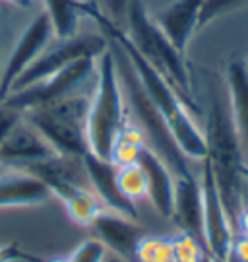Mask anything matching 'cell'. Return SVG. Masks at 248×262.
Listing matches in <instances>:
<instances>
[{"label": "cell", "mask_w": 248, "mask_h": 262, "mask_svg": "<svg viewBox=\"0 0 248 262\" xmlns=\"http://www.w3.org/2000/svg\"><path fill=\"white\" fill-rule=\"evenodd\" d=\"M83 16L95 19L99 24V28L103 29V33H109L112 43L126 55L140 85L144 88V92L151 99V103L155 105V109L165 119L167 126L173 134L178 150L184 154V158L190 159V161L206 159L208 146H206L204 130L196 122L192 111L183 101V97L173 88V84L140 55L134 49V45L130 43L128 35L120 28H117V24L112 19L101 14V10L97 8L93 2H83Z\"/></svg>", "instance_id": "6da1fadb"}, {"label": "cell", "mask_w": 248, "mask_h": 262, "mask_svg": "<svg viewBox=\"0 0 248 262\" xmlns=\"http://www.w3.org/2000/svg\"><path fill=\"white\" fill-rule=\"evenodd\" d=\"M206 146L213 171V177L219 188L223 206L227 210L233 229L237 227V217L246 194L248 185V161L239 140V134L235 130L233 117H231L227 90L213 88L210 92V105L206 111Z\"/></svg>", "instance_id": "7a4b0ae2"}, {"label": "cell", "mask_w": 248, "mask_h": 262, "mask_svg": "<svg viewBox=\"0 0 248 262\" xmlns=\"http://www.w3.org/2000/svg\"><path fill=\"white\" fill-rule=\"evenodd\" d=\"M128 119V109L117 72V62L110 45L97 58L95 84L85 119L87 151L99 159H109L112 144L122 124Z\"/></svg>", "instance_id": "3957f363"}, {"label": "cell", "mask_w": 248, "mask_h": 262, "mask_svg": "<svg viewBox=\"0 0 248 262\" xmlns=\"http://www.w3.org/2000/svg\"><path fill=\"white\" fill-rule=\"evenodd\" d=\"M109 45L112 49L115 62H117V72H119V80L122 85L128 117L138 124L140 130L144 132L146 146L165 161L175 177L194 175L192 167H190V159L184 158V154L178 150L165 119L161 117V113L157 111L155 105L151 103V99L144 92V88L140 85L126 55L115 43H109Z\"/></svg>", "instance_id": "277c9868"}, {"label": "cell", "mask_w": 248, "mask_h": 262, "mask_svg": "<svg viewBox=\"0 0 248 262\" xmlns=\"http://www.w3.org/2000/svg\"><path fill=\"white\" fill-rule=\"evenodd\" d=\"M124 18L128 19L126 35L134 49L173 84V88L178 92V95L183 97V101L190 111H198V105L194 101L192 78H190V70L186 66L184 55H181L173 47V43L159 29L155 19L147 16L144 2L130 0Z\"/></svg>", "instance_id": "5b68a950"}, {"label": "cell", "mask_w": 248, "mask_h": 262, "mask_svg": "<svg viewBox=\"0 0 248 262\" xmlns=\"http://www.w3.org/2000/svg\"><path fill=\"white\" fill-rule=\"evenodd\" d=\"M92 94L93 88L89 92L82 88L80 92L68 95L60 101L29 109L24 113V119L39 130V134L51 144V148L58 156L83 158L87 154L85 119Z\"/></svg>", "instance_id": "8992f818"}, {"label": "cell", "mask_w": 248, "mask_h": 262, "mask_svg": "<svg viewBox=\"0 0 248 262\" xmlns=\"http://www.w3.org/2000/svg\"><path fill=\"white\" fill-rule=\"evenodd\" d=\"M97 58L95 56L80 58V60L72 62L70 66H66L64 70H60V72L53 74L51 78L43 80V82L29 85V88L21 90V92H16V94H10L2 101L21 113L60 101L68 95L80 92L82 88H85L87 82H92L95 78Z\"/></svg>", "instance_id": "52a82bcc"}, {"label": "cell", "mask_w": 248, "mask_h": 262, "mask_svg": "<svg viewBox=\"0 0 248 262\" xmlns=\"http://www.w3.org/2000/svg\"><path fill=\"white\" fill-rule=\"evenodd\" d=\"M109 47V43L101 35H76L66 41H58V45L53 49H45L35 60L16 78V82L10 88V94L21 92L29 85H35L43 82L53 74L64 70L72 62L85 58V56H101ZM6 95V97H8Z\"/></svg>", "instance_id": "ba28073f"}, {"label": "cell", "mask_w": 248, "mask_h": 262, "mask_svg": "<svg viewBox=\"0 0 248 262\" xmlns=\"http://www.w3.org/2000/svg\"><path fill=\"white\" fill-rule=\"evenodd\" d=\"M200 187H202V220H204V245L215 262H231V251L235 241V229L231 225L227 210L223 206L219 188L213 177L212 165L202 159Z\"/></svg>", "instance_id": "9c48e42d"}, {"label": "cell", "mask_w": 248, "mask_h": 262, "mask_svg": "<svg viewBox=\"0 0 248 262\" xmlns=\"http://www.w3.org/2000/svg\"><path fill=\"white\" fill-rule=\"evenodd\" d=\"M53 37H55V31H53V26L47 18V14L45 12L35 14L28 24V28L21 31V35L18 37L16 45L12 47L8 58L4 62L2 74H0V101L8 95L16 78L49 47Z\"/></svg>", "instance_id": "30bf717a"}, {"label": "cell", "mask_w": 248, "mask_h": 262, "mask_svg": "<svg viewBox=\"0 0 248 262\" xmlns=\"http://www.w3.org/2000/svg\"><path fill=\"white\" fill-rule=\"evenodd\" d=\"M55 156L58 154L26 119L12 128L0 146V165L8 169H28Z\"/></svg>", "instance_id": "8fae6325"}, {"label": "cell", "mask_w": 248, "mask_h": 262, "mask_svg": "<svg viewBox=\"0 0 248 262\" xmlns=\"http://www.w3.org/2000/svg\"><path fill=\"white\" fill-rule=\"evenodd\" d=\"M33 173L45 183L51 194L64 200L76 188H92L87 181V173L83 167V158H70V156H55L24 169Z\"/></svg>", "instance_id": "7c38bea8"}, {"label": "cell", "mask_w": 248, "mask_h": 262, "mask_svg": "<svg viewBox=\"0 0 248 262\" xmlns=\"http://www.w3.org/2000/svg\"><path fill=\"white\" fill-rule=\"evenodd\" d=\"M97 239L120 260H134V249L144 237V231L136 220L110 210H103L92 224Z\"/></svg>", "instance_id": "4fadbf2b"}, {"label": "cell", "mask_w": 248, "mask_h": 262, "mask_svg": "<svg viewBox=\"0 0 248 262\" xmlns=\"http://www.w3.org/2000/svg\"><path fill=\"white\" fill-rule=\"evenodd\" d=\"M83 167L87 173L89 187L99 196L103 206L110 212H117V214H122L138 222L136 206L120 194L119 187H117V167L109 159H99L87 151L83 156Z\"/></svg>", "instance_id": "5bb4252c"}, {"label": "cell", "mask_w": 248, "mask_h": 262, "mask_svg": "<svg viewBox=\"0 0 248 262\" xmlns=\"http://www.w3.org/2000/svg\"><path fill=\"white\" fill-rule=\"evenodd\" d=\"M138 163L147 179V200L157 214L165 220H173L175 208V175L163 159L149 148H144Z\"/></svg>", "instance_id": "9a60e30c"}, {"label": "cell", "mask_w": 248, "mask_h": 262, "mask_svg": "<svg viewBox=\"0 0 248 262\" xmlns=\"http://www.w3.org/2000/svg\"><path fill=\"white\" fill-rule=\"evenodd\" d=\"M53 196L45 183L24 169H8L0 175V210L45 204Z\"/></svg>", "instance_id": "2e32d148"}, {"label": "cell", "mask_w": 248, "mask_h": 262, "mask_svg": "<svg viewBox=\"0 0 248 262\" xmlns=\"http://www.w3.org/2000/svg\"><path fill=\"white\" fill-rule=\"evenodd\" d=\"M204 2L206 0H175L155 18L159 29L165 33L181 55H184L194 31L198 29Z\"/></svg>", "instance_id": "e0dca14e"}, {"label": "cell", "mask_w": 248, "mask_h": 262, "mask_svg": "<svg viewBox=\"0 0 248 262\" xmlns=\"http://www.w3.org/2000/svg\"><path fill=\"white\" fill-rule=\"evenodd\" d=\"M175 208L173 220L181 227V231L198 237L204 241V220H202V187L200 177L186 175L175 177Z\"/></svg>", "instance_id": "ac0fdd59"}, {"label": "cell", "mask_w": 248, "mask_h": 262, "mask_svg": "<svg viewBox=\"0 0 248 262\" xmlns=\"http://www.w3.org/2000/svg\"><path fill=\"white\" fill-rule=\"evenodd\" d=\"M225 90L233 124L248 161V64L244 60L229 62L225 72Z\"/></svg>", "instance_id": "d6986e66"}, {"label": "cell", "mask_w": 248, "mask_h": 262, "mask_svg": "<svg viewBox=\"0 0 248 262\" xmlns=\"http://www.w3.org/2000/svg\"><path fill=\"white\" fill-rule=\"evenodd\" d=\"M43 6L58 41L78 35L80 18L83 16V0H43Z\"/></svg>", "instance_id": "ffe728a7"}, {"label": "cell", "mask_w": 248, "mask_h": 262, "mask_svg": "<svg viewBox=\"0 0 248 262\" xmlns=\"http://www.w3.org/2000/svg\"><path fill=\"white\" fill-rule=\"evenodd\" d=\"M146 148V138L144 132L140 130V126L132 119H126L119 130L112 150H110L109 161L115 167H122V165H130V163H138L142 151Z\"/></svg>", "instance_id": "44dd1931"}, {"label": "cell", "mask_w": 248, "mask_h": 262, "mask_svg": "<svg viewBox=\"0 0 248 262\" xmlns=\"http://www.w3.org/2000/svg\"><path fill=\"white\" fill-rule=\"evenodd\" d=\"M62 204L66 208L68 217L74 224L83 225V227H92L95 217L101 214L103 210H107L92 188H76L62 200Z\"/></svg>", "instance_id": "7402d4cb"}, {"label": "cell", "mask_w": 248, "mask_h": 262, "mask_svg": "<svg viewBox=\"0 0 248 262\" xmlns=\"http://www.w3.org/2000/svg\"><path fill=\"white\" fill-rule=\"evenodd\" d=\"M117 187L128 202L136 204L147 198V179L140 163H130L117 167Z\"/></svg>", "instance_id": "603a6c76"}, {"label": "cell", "mask_w": 248, "mask_h": 262, "mask_svg": "<svg viewBox=\"0 0 248 262\" xmlns=\"http://www.w3.org/2000/svg\"><path fill=\"white\" fill-rule=\"evenodd\" d=\"M136 262H175L173 239L163 235H144L134 249Z\"/></svg>", "instance_id": "cb8c5ba5"}, {"label": "cell", "mask_w": 248, "mask_h": 262, "mask_svg": "<svg viewBox=\"0 0 248 262\" xmlns=\"http://www.w3.org/2000/svg\"><path fill=\"white\" fill-rule=\"evenodd\" d=\"M171 239H173L175 262H206L210 258L206 245L198 237L178 229V233L173 235Z\"/></svg>", "instance_id": "d4e9b609"}, {"label": "cell", "mask_w": 248, "mask_h": 262, "mask_svg": "<svg viewBox=\"0 0 248 262\" xmlns=\"http://www.w3.org/2000/svg\"><path fill=\"white\" fill-rule=\"evenodd\" d=\"M107 253H109V249H107L97 237H92V239H83L82 243H78V247L68 254V260L70 262H107Z\"/></svg>", "instance_id": "484cf974"}, {"label": "cell", "mask_w": 248, "mask_h": 262, "mask_svg": "<svg viewBox=\"0 0 248 262\" xmlns=\"http://www.w3.org/2000/svg\"><path fill=\"white\" fill-rule=\"evenodd\" d=\"M248 0H206L204 2L202 14H200V21H198V29L206 28L208 24H212L215 18H219L227 12H233L237 8L246 6Z\"/></svg>", "instance_id": "4316f807"}, {"label": "cell", "mask_w": 248, "mask_h": 262, "mask_svg": "<svg viewBox=\"0 0 248 262\" xmlns=\"http://www.w3.org/2000/svg\"><path fill=\"white\" fill-rule=\"evenodd\" d=\"M21 119H24V113L6 105L4 101H0V146Z\"/></svg>", "instance_id": "83f0119b"}, {"label": "cell", "mask_w": 248, "mask_h": 262, "mask_svg": "<svg viewBox=\"0 0 248 262\" xmlns=\"http://www.w3.org/2000/svg\"><path fill=\"white\" fill-rule=\"evenodd\" d=\"M18 260H28V262H37L35 258H31L29 254H26L18 245H0V262H18Z\"/></svg>", "instance_id": "f1b7e54d"}, {"label": "cell", "mask_w": 248, "mask_h": 262, "mask_svg": "<svg viewBox=\"0 0 248 262\" xmlns=\"http://www.w3.org/2000/svg\"><path fill=\"white\" fill-rule=\"evenodd\" d=\"M231 262H248V237L235 235L233 251H231Z\"/></svg>", "instance_id": "f546056e"}, {"label": "cell", "mask_w": 248, "mask_h": 262, "mask_svg": "<svg viewBox=\"0 0 248 262\" xmlns=\"http://www.w3.org/2000/svg\"><path fill=\"white\" fill-rule=\"evenodd\" d=\"M128 2L130 0H105L107 10H109V14L112 16V21H115L117 18H124V16H126Z\"/></svg>", "instance_id": "4dcf8cb0"}, {"label": "cell", "mask_w": 248, "mask_h": 262, "mask_svg": "<svg viewBox=\"0 0 248 262\" xmlns=\"http://www.w3.org/2000/svg\"><path fill=\"white\" fill-rule=\"evenodd\" d=\"M235 235H244L248 237V202L242 204L237 217V227H235Z\"/></svg>", "instance_id": "1f68e13d"}, {"label": "cell", "mask_w": 248, "mask_h": 262, "mask_svg": "<svg viewBox=\"0 0 248 262\" xmlns=\"http://www.w3.org/2000/svg\"><path fill=\"white\" fill-rule=\"evenodd\" d=\"M45 262H70V260H68V256H53V258H49Z\"/></svg>", "instance_id": "d6a6232c"}, {"label": "cell", "mask_w": 248, "mask_h": 262, "mask_svg": "<svg viewBox=\"0 0 248 262\" xmlns=\"http://www.w3.org/2000/svg\"><path fill=\"white\" fill-rule=\"evenodd\" d=\"M8 2H29V0H8Z\"/></svg>", "instance_id": "836d02e7"}, {"label": "cell", "mask_w": 248, "mask_h": 262, "mask_svg": "<svg viewBox=\"0 0 248 262\" xmlns=\"http://www.w3.org/2000/svg\"><path fill=\"white\" fill-rule=\"evenodd\" d=\"M107 262H120V258H115V260H107Z\"/></svg>", "instance_id": "e575fe53"}]
</instances>
